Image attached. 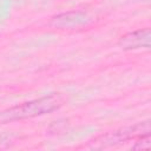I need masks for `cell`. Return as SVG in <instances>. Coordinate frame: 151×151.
<instances>
[{"label": "cell", "mask_w": 151, "mask_h": 151, "mask_svg": "<svg viewBox=\"0 0 151 151\" xmlns=\"http://www.w3.org/2000/svg\"><path fill=\"white\" fill-rule=\"evenodd\" d=\"M64 103V99L59 94H50L41 98H37L26 103L18 104L0 112V124H5L14 120H22L51 113L58 110Z\"/></svg>", "instance_id": "6da1fadb"}, {"label": "cell", "mask_w": 151, "mask_h": 151, "mask_svg": "<svg viewBox=\"0 0 151 151\" xmlns=\"http://www.w3.org/2000/svg\"><path fill=\"white\" fill-rule=\"evenodd\" d=\"M146 134H150V122L149 120L101 134L93 140V143H94V146L97 147H107V146H114V145H118V144H122L129 140H136Z\"/></svg>", "instance_id": "7a4b0ae2"}, {"label": "cell", "mask_w": 151, "mask_h": 151, "mask_svg": "<svg viewBox=\"0 0 151 151\" xmlns=\"http://www.w3.org/2000/svg\"><path fill=\"white\" fill-rule=\"evenodd\" d=\"M151 31L149 27L129 32L119 38L118 45L123 50H137V48H150Z\"/></svg>", "instance_id": "3957f363"}, {"label": "cell", "mask_w": 151, "mask_h": 151, "mask_svg": "<svg viewBox=\"0 0 151 151\" xmlns=\"http://www.w3.org/2000/svg\"><path fill=\"white\" fill-rule=\"evenodd\" d=\"M72 15L73 17L70 18V12L59 14V15L52 18L51 25H53L55 27H70V22H72V26H74V25L77 26L78 24L83 22L85 19V13H83V12H73Z\"/></svg>", "instance_id": "277c9868"}, {"label": "cell", "mask_w": 151, "mask_h": 151, "mask_svg": "<svg viewBox=\"0 0 151 151\" xmlns=\"http://www.w3.org/2000/svg\"><path fill=\"white\" fill-rule=\"evenodd\" d=\"M151 146V142H150V134L143 136L138 139L134 140V145L132 146V149H137V150H149Z\"/></svg>", "instance_id": "5b68a950"}, {"label": "cell", "mask_w": 151, "mask_h": 151, "mask_svg": "<svg viewBox=\"0 0 151 151\" xmlns=\"http://www.w3.org/2000/svg\"><path fill=\"white\" fill-rule=\"evenodd\" d=\"M145 1H149V0H145Z\"/></svg>", "instance_id": "8992f818"}]
</instances>
